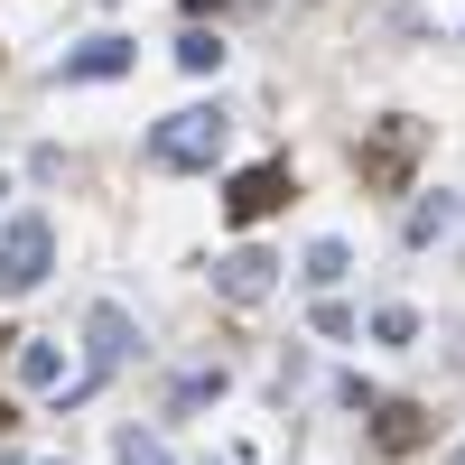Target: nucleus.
I'll return each mask as SVG.
<instances>
[{"mask_svg": "<svg viewBox=\"0 0 465 465\" xmlns=\"http://www.w3.org/2000/svg\"><path fill=\"white\" fill-rule=\"evenodd\" d=\"M289 196H298V177H289V159H261V168H242V177L223 186V214H232V223H261V214H280Z\"/></svg>", "mask_w": 465, "mask_h": 465, "instance_id": "39448f33", "label": "nucleus"}, {"mask_svg": "<svg viewBox=\"0 0 465 465\" xmlns=\"http://www.w3.org/2000/svg\"><path fill=\"white\" fill-rule=\"evenodd\" d=\"M280 252H261V242H232L223 261H214V298H232V307H261L270 289H280Z\"/></svg>", "mask_w": 465, "mask_h": 465, "instance_id": "20e7f679", "label": "nucleus"}, {"mask_svg": "<svg viewBox=\"0 0 465 465\" xmlns=\"http://www.w3.org/2000/svg\"><path fill=\"white\" fill-rule=\"evenodd\" d=\"M186 10H196V19H205V10H223V0H186Z\"/></svg>", "mask_w": 465, "mask_h": 465, "instance_id": "2eb2a0df", "label": "nucleus"}, {"mask_svg": "<svg viewBox=\"0 0 465 465\" xmlns=\"http://www.w3.org/2000/svg\"><path fill=\"white\" fill-rule=\"evenodd\" d=\"M456 465H465V447H456Z\"/></svg>", "mask_w": 465, "mask_h": 465, "instance_id": "a211bd4d", "label": "nucleus"}, {"mask_svg": "<svg viewBox=\"0 0 465 465\" xmlns=\"http://www.w3.org/2000/svg\"><path fill=\"white\" fill-rule=\"evenodd\" d=\"M131 65H140L131 37H84V47L56 56V84H112V74H131Z\"/></svg>", "mask_w": 465, "mask_h": 465, "instance_id": "423d86ee", "label": "nucleus"}, {"mask_svg": "<svg viewBox=\"0 0 465 465\" xmlns=\"http://www.w3.org/2000/svg\"><path fill=\"white\" fill-rule=\"evenodd\" d=\"M0 429H10V410H0Z\"/></svg>", "mask_w": 465, "mask_h": 465, "instance_id": "dca6fc26", "label": "nucleus"}, {"mask_svg": "<svg viewBox=\"0 0 465 465\" xmlns=\"http://www.w3.org/2000/svg\"><path fill=\"white\" fill-rule=\"evenodd\" d=\"M223 131H232V122H223L214 103H186V112H168V122L149 131L140 149H149V168L186 177V168H214V159H223Z\"/></svg>", "mask_w": 465, "mask_h": 465, "instance_id": "f257e3e1", "label": "nucleus"}, {"mask_svg": "<svg viewBox=\"0 0 465 465\" xmlns=\"http://www.w3.org/2000/svg\"><path fill=\"white\" fill-rule=\"evenodd\" d=\"M372 447L381 456H419L429 447V410L419 401H372Z\"/></svg>", "mask_w": 465, "mask_h": 465, "instance_id": "0eeeda50", "label": "nucleus"}, {"mask_svg": "<svg viewBox=\"0 0 465 465\" xmlns=\"http://www.w3.org/2000/svg\"><path fill=\"white\" fill-rule=\"evenodd\" d=\"M344 270H354V252H344L335 232H326V242H307V261H298V280H307V289H335Z\"/></svg>", "mask_w": 465, "mask_h": 465, "instance_id": "1a4fd4ad", "label": "nucleus"}, {"mask_svg": "<svg viewBox=\"0 0 465 465\" xmlns=\"http://www.w3.org/2000/svg\"><path fill=\"white\" fill-rule=\"evenodd\" d=\"M205 401H223V363H214V372H186V381H177V410H205Z\"/></svg>", "mask_w": 465, "mask_h": 465, "instance_id": "f8f14e48", "label": "nucleus"}, {"mask_svg": "<svg viewBox=\"0 0 465 465\" xmlns=\"http://www.w3.org/2000/svg\"><path fill=\"white\" fill-rule=\"evenodd\" d=\"M410 335H419L410 307H381V317H372V344H410Z\"/></svg>", "mask_w": 465, "mask_h": 465, "instance_id": "4468645a", "label": "nucleus"}, {"mask_svg": "<svg viewBox=\"0 0 465 465\" xmlns=\"http://www.w3.org/2000/svg\"><path fill=\"white\" fill-rule=\"evenodd\" d=\"M56 261V223L47 214H10L0 223V298H28Z\"/></svg>", "mask_w": 465, "mask_h": 465, "instance_id": "f03ea898", "label": "nucleus"}, {"mask_svg": "<svg viewBox=\"0 0 465 465\" xmlns=\"http://www.w3.org/2000/svg\"><path fill=\"white\" fill-rule=\"evenodd\" d=\"M177 65H186V74H214V65H223V37H214V28H186V37H177Z\"/></svg>", "mask_w": 465, "mask_h": 465, "instance_id": "9d476101", "label": "nucleus"}, {"mask_svg": "<svg viewBox=\"0 0 465 465\" xmlns=\"http://www.w3.org/2000/svg\"><path fill=\"white\" fill-rule=\"evenodd\" d=\"M10 372L28 381V391H56V381H65V354H56L47 335H19V354H10Z\"/></svg>", "mask_w": 465, "mask_h": 465, "instance_id": "6e6552de", "label": "nucleus"}, {"mask_svg": "<svg viewBox=\"0 0 465 465\" xmlns=\"http://www.w3.org/2000/svg\"><path fill=\"white\" fill-rule=\"evenodd\" d=\"M0 196H10V177H0Z\"/></svg>", "mask_w": 465, "mask_h": 465, "instance_id": "f3484780", "label": "nucleus"}, {"mask_svg": "<svg viewBox=\"0 0 465 465\" xmlns=\"http://www.w3.org/2000/svg\"><path fill=\"white\" fill-rule=\"evenodd\" d=\"M410 159H419V122L391 112V122L363 140V186H372V196H401V186H410Z\"/></svg>", "mask_w": 465, "mask_h": 465, "instance_id": "7ed1b4c3", "label": "nucleus"}, {"mask_svg": "<svg viewBox=\"0 0 465 465\" xmlns=\"http://www.w3.org/2000/svg\"><path fill=\"white\" fill-rule=\"evenodd\" d=\"M447 232V196H429V205H410V242H438Z\"/></svg>", "mask_w": 465, "mask_h": 465, "instance_id": "ddd939ff", "label": "nucleus"}, {"mask_svg": "<svg viewBox=\"0 0 465 465\" xmlns=\"http://www.w3.org/2000/svg\"><path fill=\"white\" fill-rule=\"evenodd\" d=\"M112 456H122V465H168V438H159V429H122Z\"/></svg>", "mask_w": 465, "mask_h": 465, "instance_id": "9b49d317", "label": "nucleus"}]
</instances>
